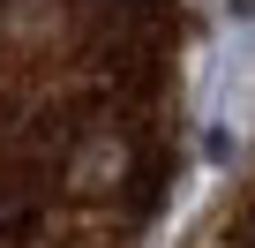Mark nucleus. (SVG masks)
I'll use <instances>...</instances> for the list:
<instances>
[{
	"instance_id": "obj_1",
	"label": "nucleus",
	"mask_w": 255,
	"mask_h": 248,
	"mask_svg": "<svg viewBox=\"0 0 255 248\" xmlns=\"http://www.w3.org/2000/svg\"><path fill=\"white\" fill-rule=\"evenodd\" d=\"M188 128V0H0V248H150Z\"/></svg>"
}]
</instances>
